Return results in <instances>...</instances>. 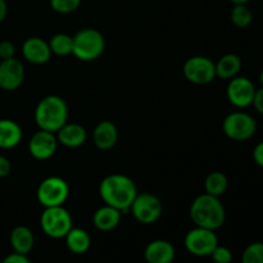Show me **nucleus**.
<instances>
[{
  "mask_svg": "<svg viewBox=\"0 0 263 263\" xmlns=\"http://www.w3.org/2000/svg\"><path fill=\"white\" fill-rule=\"evenodd\" d=\"M99 195L107 205H110L122 213H127L138 195V189L135 182L128 176L113 174L104 177L100 182Z\"/></svg>",
  "mask_w": 263,
  "mask_h": 263,
  "instance_id": "nucleus-1",
  "label": "nucleus"
},
{
  "mask_svg": "<svg viewBox=\"0 0 263 263\" xmlns=\"http://www.w3.org/2000/svg\"><path fill=\"white\" fill-rule=\"evenodd\" d=\"M190 218L198 228L216 231L225 223V207L220 198L204 193L193 200L190 205Z\"/></svg>",
  "mask_w": 263,
  "mask_h": 263,
  "instance_id": "nucleus-2",
  "label": "nucleus"
},
{
  "mask_svg": "<svg viewBox=\"0 0 263 263\" xmlns=\"http://www.w3.org/2000/svg\"><path fill=\"white\" fill-rule=\"evenodd\" d=\"M68 121L67 103L57 95L43 98L36 105L35 122L40 130L55 134Z\"/></svg>",
  "mask_w": 263,
  "mask_h": 263,
  "instance_id": "nucleus-3",
  "label": "nucleus"
},
{
  "mask_svg": "<svg viewBox=\"0 0 263 263\" xmlns=\"http://www.w3.org/2000/svg\"><path fill=\"white\" fill-rule=\"evenodd\" d=\"M72 54L82 62H92L99 58L105 49V40L102 32L95 28H82L74 36Z\"/></svg>",
  "mask_w": 263,
  "mask_h": 263,
  "instance_id": "nucleus-4",
  "label": "nucleus"
},
{
  "mask_svg": "<svg viewBox=\"0 0 263 263\" xmlns=\"http://www.w3.org/2000/svg\"><path fill=\"white\" fill-rule=\"evenodd\" d=\"M40 225L44 234L48 235L49 238H66V235L72 229L71 213L63 205L46 207L41 213Z\"/></svg>",
  "mask_w": 263,
  "mask_h": 263,
  "instance_id": "nucleus-5",
  "label": "nucleus"
},
{
  "mask_svg": "<svg viewBox=\"0 0 263 263\" xmlns=\"http://www.w3.org/2000/svg\"><path fill=\"white\" fill-rule=\"evenodd\" d=\"M222 131L229 139L234 141L249 140L257 131V122L249 113L233 112L225 117Z\"/></svg>",
  "mask_w": 263,
  "mask_h": 263,
  "instance_id": "nucleus-6",
  "label": "nucleus"
},
{
  "mask_svg": "<svg viewBox=\"0 0 263 263\" xmlns=\"http://www.w3.org/2000/svg\"><path fill=\"white\" fill-rule=\"evenodd\" d=\"M36 195L39 202L45 208L63 205L69 197V186L62 177H46L39 185Z\"/></svg>",
  "mask_w": 263,
  "mask_h": 263,
  "instance_id": "nucleus-7",
  "label": "nucleus"
},
{
  "mask_svg": "<svg viewBox=\"0 0 263 263\" xmlns=\"http://www.w3.org/2000/svg\"><path fill=\"white\" fill-rule=\"evenodd\" d=\"M130 211L136 221L144 225H151L159 220L163 207L161 199L157 195L152 193H141L136 195Z\"/></svg>",
  "mask_w": 263,
  "mask_h": 263,
  "instance_id": "nucleus-8",
  "label": "nucleus"
},
{
  "mask_svg": "<svg viewBox=\"0 0 263 263\" xmlns=\"http://www.w3.org/2000/svg\"><path fill=\"white\" fill-rule=\"evenodd\" d=\"M182 73L192 84L208 85L216 79V66L212 59L203 55H195L185 62Z\"/></svg>",
  "mask_w": 263,
  "mask_h": 263,
  "instance_id": "nucleus-9",
  "label": "nucleus"
},
{
  "mask_svg": "<svg viewBox=\"0 0 263 263\" xmlns=\"http://www.w3.org/2000/svg\"><path fill=\"white\" fill-rule=\"evenodd\" d=\"M184 243L189 253L197 257H205L212 254L216 247L218 246V239L213 230L195 226V229L186 234Z\"/></svg>",
  "mask_w": 263,
  "mask_h": 263,
  "instance_id": "nucleus-10",
  "label": "nucleus"
},
{
  "mask_svg": "<svg viewBox=\"0 0 263 263\" xmlns=\"http://www.w3.org/2000/svg\"><path fill=\"white\" fill-rule=\"evenodd\" d=\"M254 92H256V86L253 82L241 76L231 79L226 89L229 102L236 108H247L252 105Z\"/></svg>",
  "mask_w": 263,
  "mask_h": 263,
  "instance_id": "nucleus-11",
  "label": "nucleus"
},
{
  "mask_svg": "<svg viewBox=\"0 0 263 263\" xmlns=\"http://www.w3.org/2000/svg\"><path fill=\"white\" fill-rule=\"evenodd\" d=\"M58 148V139L54 133L39 130L31 136L28 141V152L39 161H46L55 154Z\"/></svg>",
  "mask_w": 263,
  "mask_h": 263,
  "instance_id": "nucleus-12",
  "label": "nucleus"
},
{
  "mask_svg": "<svg viewBox=\"0 0 263 263\" xmlns=\"http://www.w3.org/2000/svg\"><path fill=\"white\" fill-rule=\"evenodd\" d=\"M25 80V67L22 62L15 58L0 62V89L14 91Z\"/></svg>",
  "mask_w": 263,
  "mask_h": 263,
  "instance_id": "nucleus-13",
  "label": "nucleus"
},
{
  "mask_svg": "<svg viewBox=\"0 0 263 263\" xmlns=\"http://www.w3.org/2000/svg\"><path fill=\"white\" fill-rule=\"evenodd\" d=\"M22 54L27 62L32 64H45L50 61L51 50L49 43L44 39L32 36L28 37L22 45Z\"/></svg>",
  "mask_w": 263,
  "mask_h": 263,
  "instance_id": "nucleus-14",
  "label": "nucleus"
},
{
  "mask_svg": "<svg viewBox=\"0 0 263 263\" xmlns=\"http://www.w3.org/2000/svg\"><path fill=\"white\" fill-rule=\"evenodd\" d=\"M175 254V247L170 241L162 239L151 241L144 251V257L148 263H172Z\"/></svg>",
  "mask_w": 263,
  "mask_h": 263,
  "instance_id": "nucleus-15",
  "label": "nucleus"
},
{
  "mask_svg": "<svg viewBox=\"0 0 263 263\" xmlns=\"http://www.w3.org/2000/svg\"><path fill=\"white\" fill-rule=\"evenodd\" d=\"M58 143L67 148H79L84 145L87 139V133L79 123H68L62 126L55 133Z\"/></svg>",
  "mask_w": 263,
  "mask_h": 263,
  "instance_id": "nucleus-16",
  "label": "nucleus"
},
{
  "mask_svg": "<svg viewBox=\"0 0 263 263\" xmlns=\"http://www.w3.org/2000/svg\"><path fill=\"white\" fill-rule=\"evenodd\" d=\"M92 140L100 151L112 149L118 141V130L115 123L110 121H102L98 123L92 133Z\"/></svg>",
  "mask_w": 263,
  "mask_h": 263,
  "instance_id": "nucleus-17",
  "label": "nucleus"
},
{
  "mask_svg": "<svg viewBox=\"0 0 263 263\" xmlns=\"http://www.w3.org/2000/svg\"><path fill=\"white\" fill-rule=\"evenodd\" d=\"M35 236L27 226H17L10 233V246L15 253L27 256L33 248Z\"/></svg>",
  "mask_w": 263,
  "mask_h": 263,
  "instance_id": "nucleus-18",
  "label": "nucleus"
},
{
  "mask_svg": "<svg viewBox=\"0 0 263 263\" xmlns=\"http://www.w3.org/2000/svg\"><path fill=\"white\" fill-rule=\"evenodd\" d=\"M121 215H122V212L105 204L100 207L99 210H97V212L94 213V217H92V222L98 230L112 231L120 223Z\"/></svg>",
  "mask_w": 263,
  "mask_h": 263,
  "instance_id": "nucleus-19",
  "label": "nucleus"
},
{
  "mask_svg": "<svg viewBox=\"0 0 263 263\" xmlns=\"http://www.w3.org/2000/svg\"><path fill=\"white\" fill-rule=\"evenodd\" d=\"M22 140V128L12 120H0V149H12Z\"/></svg>",
  "mask_w": 263,
  "mask_h": 263,
  "instance_id": "nucleus-20",
  "label": "nucleus"
},
{
  "mask_svg": "<svg viewBox=\"0 0 263 263\" xmlns=\"http://www.w3.org/2000/svg\"><path fill=\"white\" fill-rule=\"evenodd\" d=\"M216 66V77L222 80H231L238 76L241 69V59L236 54H225L218 59Z\"/></svg>",
  "mask_w": 263,
  "mask_h": 263,
  "instance_id": "nucleus-21",
  "label": "nucleus"
},
{
  "mask_svg": "<svg viewBox=\"0 0 263 263\" xmlns=\"http://www.w3.org/2000/svg\"><path fill=\"white\" fill-rule=\"evenodd\" d=\"M66 244L67 248L74 254H84L86 253L91 246V239L90 235L82 229H73L69 230V233L66 235Z\"/></svg>",
  "mask_w": 263,
  "mask_h": 263,
  "instance_id": "nucleus-22",
  "label": "nucleus"
},
{
  "mask_svg": "<svg viewBox=\"0 0 263 263\" xmlns=\"http://www.w3.org/2000/svg\"><path fill=\"white\" fill-rule=\"evenodd\" d=\"M228 186L229 180L228 176H226L223 172H211V174L205 177L204 189L207 194L220 198L221 195L225 194V192L228 190Z\"/></svg>",
  "mask_w": 263,
  "mask_h": 263,
  "instance_id": "nucleus-23",
  "label": "nucleus"
},
{
  "mask_svg": "<svg viewBox=\"0 0 263 263\" xmlns=\"http://www.w3.org/2000/svg\"><path fill=\"white\" fill-rule=\"evenodd\" d=\"M49 48H50L51 54H55L59 57H67L72 54L73 49V39L67 33H55L51 36L49 40Z\"/></svg>",
  "mask_w": 263,
  "mask_h": 263,
  "instance_id": "nucleus-24",
  "label": "nucleus"
},
{
  "mask_svg": "<svg viewBox=\"0 0 263 263\" xmlns=\"http://www.w3.org/2000/svg\"><path fill=\"white\" fill-rule=\"evenodd\" d=\"M230 20L235 27L247 28L253 22V13L247 7V4H234L230 13Z\"/></svg>",
  "mask_w": 263,
  "mask_h": 263,
  "instance_id": "nucleus-25",
  "label": "nucleus"
},
{
  "mask_svg": "<svg viewBox=\"0 0 263 263\" xmlns=\"http://www.w3.org/2000/svg\"><path fill=\"white\" fill-rule=\"evenodd\" d=\"M241 263H263V243L256 241L244 249Z\"/></svg>",
  "mask_w": 263,
  "mask_h": 263,
  "instance_id": "nucleus-26",
  "label": "nucleus"
},
{
  "mask_svg": "<svg viewBox=\"0 0 263 263\" xmlns=\"http://www.w3.org/2000/svg\"><path fill=\"white\" fill-rule=\"evenodd\" d=\"M81 0H50V7L54 12L69 14L79 9Z\"/></svg>",
  "mask_w": 263,
  "mask_h": 263,
  "instance_id": "nucleus-27",
  "label": "nucleus"
},
{
  "mask_svg": "<svg viewBox=\"0 0 263 263\" xmlns=\"http://www.w3.org/2000/svg\"><path fill=\"white\" fill-rule=\"evenodd\" d=\"M212 259L216 263H231L233 262V253L229 248L226 247L217 246L215 248V251L211 254Z\"/></svg>",
  "mask_w": 263,
  "mask_h": 263,
  "instance_id": "nucleus-28",
  "label": "nucleus"
},
{
  "mask_svg": "<svg viewBox=\"0 0 263 263\" xmlns=\"http://www.w3.org/2000/svg\"><path fill=\"white\" fill-rule=\"evenodd\" d=\"M15 54V46L12 41H2L0 43V59L5 61V59L14 58Z\"/></svg>",
  "mask_w": 263,
  "mask_h": 263,
  "instance_id": "nucleus-29",
  "label": "nucleus"
},
{
  "mask_svg": "<svg viewBox=\"0 0 263 263\" xmlns=\"http://www.w3.org/2000/svg\"><path fill=\"white\" fill-rule=\"evenodd\" d=\"M252 105H253L254 109H256L257 112L259 113V115L263 116V87L256 89V92H254Z\"/></svg>",
  "mask_w": 263,
  "mask_h": 263,
  "instance_id": "nucleus-30",
  "label": "nucleus"
},
{
  "mask_svg": "<svg viewBox=\"0 0 263 263\" xmlns=\"http://www.w3.org/2000/svg\"><path fill=\"white\" fill-rule=\"evenodd\" d=\"M2 263H31L30 259L27 258V256H25V254H20V253H12L9 254V256L5 257L4 259H3Z\"/></svg>",
  "mask_w": 263,
  "mask_h": 263,
  "instance_id": "nucleus-31",
  "label": "nucleus"
},
{
  "mask_svg": "<svg viewBox=\"0 0 263 263\" xmlns=\"http://www.w3.org/2000/svg\"><path fill=\"white\" fill-rule=\"evenodd\" d=\"M253 159L257 166L263 168V141L257 144L253 149Z\"/></svg>",
  "mask_w": 263,
  "mask_h": 263,
  "instance_id": "nucleus-32",
  "label": "nucleus"
},
{
  "mask_svg": "<svg viewBox=\"0 0 263 263\" xmlns=\"http://www.w3.org/2000/svg\"><path fill=\"white\" fill-rule=\"evenodd\" d=\"M10 170H12V166H10V162L7 157L0 156V177H5L10 174Z\"/></svg>",
  "mask_w": 263,
  "mask_h": 263,
  "instance_id": "nucleus-33",
  "label": "nucleus"
},
{
  "mask_svg": "<svg viewBox=\"0 0 263 263\" xmlns=\"http://www.w3.org/2000/svg\"><path fill=\"white\" fill-rule=\"evenodd\" d=\"M8 13V5L5 0H0V23L5 20Z\"/></svg>",
  "mask_w": 263,
  "mask_h": 263,
  "instance_id": "nucleus-34",
  "label": "nucleus"
},
{
  "mask_svg": "<svg viewBox=\"0 0 263 263\" xmlns=\"http://www.w3.org/2000/svg\"><path fill=\"white\" fill-rule=\"evenodd\" d=\"M233 4H248L251 0H230Z\"/></svg>",
  "mask_w": 263,
  "mask_h": 263,
  "instance_id": "nucleus-35",
  "label": "nucleus"
},
{
  "mask_svg": "<svg viewBox=\"0 0 263 263\" xmlns=\"http://www.w3.org/2000/svg\"><path fill=\"white\" fill-rule=\"evenodd\" d=\"M259 82H261V85L263 87V69L261 71V73H259Z\"/></svg>",
  "mask_w": 263,
  "mask_h": 263,
  "instance_id": "nucleus-36",
  "label": "nucleus"
}]
</instances>
